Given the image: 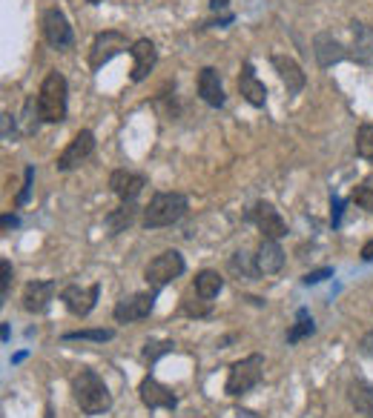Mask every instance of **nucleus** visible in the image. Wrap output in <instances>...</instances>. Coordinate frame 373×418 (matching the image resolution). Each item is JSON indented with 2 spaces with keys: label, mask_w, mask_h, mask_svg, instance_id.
<instances>
[{
  "label": "nucleus",
  "mask_w": 373,
  "mask_h": 418,
  "mask_svg": "<svg viewBox=\"0 0 373 418\" xmlns=\"http://www.w3.org/2000/svg\"><path fill=\"white\" fill-rule=\"evenodd\" d=\"M123 49H127V34H123V32H118V29L98 32L95 40H92V46H90V69L98 72L101 66H106Z\"/></svg>",
  "instance_id": "0eeeda50"
},
{
  "label": "nucleus",
  "mask_w": 373,
  "mask_h": 418,
  "mask_svg": "<svg viewBox=\"0 0 373 418\" xmlns=\"http://www.w3.org/2000/svg\"><path fill=\"white\" fill-rule=\"evenodd\" d=\"M350 26H353V58L362 63H373V26L359 20Z\"/></svg>",
  "instance_id": "5701e85b"
},
{
  "label": "nucleus",
  "mask_w": 373,
  "mask_h": 418,
  "mask_svg": "<svg viewBox=\"0 0 373 418\" xmlns=\"http://www.w3.org/2000/svg\"><path fill=\"white\" fill-rule=\"evenodd\" d=\"M55 292H58V284L55 281H29L26 286H23V296H20V301H23V310L26 312H47L49 310V304H52V298H55Z\"/></svg>",
  "instance_id": "4468645a"
},
{
  "label": "nucleus",
  "mask_w": 373,
  "mask_h": 418,
  "mask_svg": "<svg viewBox=\"0 0 373 418\" xmlns=\"http://www.w3.org/2000/svg\"><path fill=\"white\" fill-rule=\"evenodd\" d=\"M72 398L84 415H104L112 407V393L95 369H80L72 375Z\"/></svg>",
  "instance_id": "f257e3e1"
},
{
  "label": "nucleus",
  "mask_w": 373,
  "mask_h": 418,
  "mask_svg": "<svg viewBox=\"0 0 373 418\" xmlns=\"http://www.w3.org/2000/svg\"><path fill=\"white\" fill-rule=\"evenodd\" d=\"M9 227H18V218L15 215H4V229H9Z\"/></svg>",
  "instance_id": "58836bf2"
},
{
  "label": "nucleus",
  "mask_w": 373,
  "mask_h": 418,
  "mask_svg": "<svg viewBox=\"0 0 373 418\" xmlns=\"http://www.w3.org/2000/svg\"><path fill=\"white\" fill-rule=\"evenodd\" d=\"M112 338H115V329H75L63 336V341H95V344H104Z\"/></svg>",
  "instance_id": "c85d7f7f"
},
{
  "label": "nucleus",
  "mask_w": 373,
  "mask_h": 418,
  "mask_svg": "<svg viewBox=\"0 0 373 418\" xmlns=\"http://www.w3.org/2000/svg\"><path fill=\"white\" fill-rule=\"evenodd\" d=\"M138 395H141V404L149 407V410H176L178 407L176 393L167 384L155 381L152 375H147V379L138 384Z\"/></svg>",
  "instance_id": "f8f14e48"
},
{
  "label": "nucleus",
  "mask_w": 373,
  "mask_h": 418,
  "mask_svg": "<svg viewBox=\"0 0 373 418\" xmlns=\"http://www.w3.org/2000/svg\"><path fill=\"white\" fill-rule=\"evenodd\" d=\"M138 203L135 201H121V206L118 209H112V213L106 215V227H109V235H118V232H127L133 224H135V218H138Z\"/></svg>",
  "instance_id": "4be33fe9"
},
{
  "label": "nucleus",
  "mask_w": 373,
  "mask_h": 418,
  "mask_svg": "<svg viewBox=\"0 0 373 418\" xmlns=\"http://www.w3.org/2000/svg\"><path fill=\"white\" fill-rule=\"evenodd\" d=\"M359 350H362V355L373 358V329H370V332H365V336H362V341H359Z\"/></svg>",
  "instance_id": "f704fd0d"
},
{
  "label": "nucleus",
  "mask_w": 373,
  "mask_h": 418,
  "mask_svg": "<svg viewBox=\"0 0 373 418\" xmlns=\"http://www.w3.org/2000/svg\"><path fill=\"white\" fill-rule=\"evenodd\" d=\"M210 310H213V304L207 298H201L195 289H190L187 296L181 298V312L190 315V318H204V315H210Z\"/></svg>",
  "instance_id": "a878e982"
},
{
  "label": "nucleus",
  "mask_w": 373,
  "mask_h": 418,
  "mask_svg": "<svg viewBox=\"0 0 373 418\" xmlns=\"http://www.w3.org/2000/svg\"><path fill=\"white\" fill-rule=\"evenodd\" d=\"M192 289L198 292L201 298H207V301H213L219 292L224 289V278L216 272V270H201L198 275H195V281H192Z\"/></svg>",
  "instance_id": "b1692460"
},
{
  "label": "nucleus",
  "mask_w": 373,
  "mask_h": 418,
  "mask_svg": "<svg viewBox=\"0 0 373 418\" xmlns=\"http://www.w3.org/2000/svg\"><path fill=\"white\" fill-rule=\"evenodd\" d=\"M334 275V270L330 267H322V270H313V272H307L305 278H302V284H307V286H313V284H322L324 278H330Z\"/></svg>",
  "instance_id": "72a5a7b5"
},
{
  "label": "nucleus",
  "mask_w": 373,
  "mask_h": 418,
  "mask_svg": "<svg viewBox=\"0 0 373 418\" xmlns=\"http://www.w3.org/2000/svg\"><path fill=\"white\" fill-rule=\"evenodd\" d=\"M356 155L373 160V123H362L356 129Z\"/></svg>",
  "instance_id": "c756f323"
},
{
  "label": "nucleus",
  "mask_w": 373,
  "mask_h": 418,
  "mask_svg": "<svg viewBox=\"0 0 373 418\" xmlns=\"http://www.w3.org/2000/svg\"><path fill=\"white\" fill-rule=\"evenodd\" d=\"M32 181H35V166H26V172H23V189H20V195H18V206H23L26 201H29V192H32Z\"/></svg>",
  "instance_id": "473e14b6"
},
{
  "label": "nucleus",
  "mask_w": 373,
  "mask_h": 418,
  "mask_svg": "<svg viewBox=\"0 0 373 418\" xmlns=\"http://www.w3.org/2000/svg\"><path fill=\"white\" fill-rule=\"evenodd\" d=\"M296 318H299V321L290 327V332H287V344H299L302 338H307V336H313V332H316V324H313V318H307L305 310H299Z\"/></svg>",
  "instance_id": "bb28decb"
},
{
  "label": "nucleus",
  "mask_w": 373,
  "mask_h": 418,
  "mask_svg": "<svg viewBox=\"0 0 373 418\" xmlns=\"http://www.w3.org/2000/svg\"><path fill=\"white\" fill-rule=\"evenodd\" d=\"M350 201H353L356 206H362L365 213H370V215H373V172H370L367 178H362V181H359V186L353 189Z\"/></svg>",
  "instance_id": "cd10ccee"
},
{
  "label": "nucleus",
  "mask_w": 373,
  "mask_h": 418,
  "mask_svg": "<svg viewBox=\"0 0 373 418\" xmlns=\"http://www.w3.org/2000/svg\"><path fill=\"white\" fill-rule=\"evenodd\" d=\"M176 350V344L173 341H152V344H147V350H144V358L149 361V364H155L164 353H173Z\"/></svg>",
  "instance_id": "7c9ffc66"
},
{
  "label": "nucleus",
  "mask_w": 373,
  "mask_h": 418,
  "mask_svg": "<svg viewBox=\"0 0 373 418\" xmlns=\"http://www.w3.org/2000/svg\"><path fill=\"white\" fill-rule=\"evenodd\" d=\"M87 4H92V6H95V4H104V0H87Z\"/></svg>",
  "instance_id": "ea45409f"
},
{
  "label": "nucleus",
  "mask_w": 373,
  "mask_h": 418,
  "mask_svg": "<svg viewBox=\"0 0 373 418\" xmlns=\"http://www.w3.org/2000/svg\"><path fill=\"white\" fill-rule=\"evenodd\" d=\"M47 418H52V407H47Z\"/></svg>",
  "instance_id": "a19ab883"
},
{
  "label": "nucleus",
  "mask_w": 373,
  "mask_h": 418,
  "mask_svg": "<svg viewBox=\"0 0 373 418\" xmlns=\"http://www.w3.org/2000/svg\"><path fill=\"white\" fill-rule=\"evenodd\" d=\"M44 37L55 49H69L75 44V32L61 9H47L44 12Z\"/></svg>",
  "instance_id": "9b49d317"
},
{
  "label": "nucleus",
  "mask_w": 373,
  "mask_h": 418,
  "mask_svg": "<svg viewBox=\"0 0 373 418\" xmlns=\"http://www.w3.org/2000/svg\"><path fill=\"white\" fill-rule=\"evenodd\" d=\"M339 213H342V201H339V198H334V227L339 224Z\"/></svg>",
  "instance_id": "e433bc0d"
},
{
  "label": "nucleus",
  "mask_w": 373,
  "mask_h": 418,
  "mask_svg": "<svg viewBox=\"0 0 373 418\" xmlns=\"http://www.w3.org/2000/svg\"><path fill=\"white\" fill-rule=\"evenodd\" d=\"M256 267L262 275H276L284 267V249L279 246V241L262 238L259 249H256Z\"/></svg>",
  "instance_id": "aec40b11"
},
{
  "label": "nucleus",
  "mask_w": 373,
  "mask_h": 418,
  "mask_svg": "<svg viewBox=\"0 0 373 418\" xmlns=\"http://www.w3.org/2000/svg\"><path fill=\"white\" fill-rule=\"evenodd\" d=\"M362 261H373V238L370 241H365V246H362Z\"/></svg>",
  "instance_id": "c9c22d12"
},
{
  "label": "nucleus",
  "mask_w": 373,
  "mask_h": 418,
  "mask_svg": "<svg viewBox=\"0 0 373 418\" xmlns=\"http://www.w3.org/2000/svg\"><path fill=\"white\" fill-rule=\"evenodd\" d=\"M190 209L187 195L181 192H155L152 201L144 206L141 224L147 229H161V227H173L176 221H181Z\"/></svg>",
  "instance_id": "f03ea898"
},
{
  "label": "nucleus",
  "mask_w": 373,
  "mask_h": 418,
  "mask_svg": "<svg viewBox=\"0 0 373 418\" xmlns=\"http://www.w3.org/2000/svg\"><path fill=\"white\" fill-rule=\"evenodd\" d=\"M184 270H187V261H184V255L178 253V249H164L161 255H155V258L144 267V278H147V284H149L152 289L161 292L167 284H173L176 278H181Z\"/></svg>",
  "instance_id": "39448f33"
},
{
  "label": "nucleus",
  "mask_w": 373,
  "mask_h": 418,
  "mask_svg": "<svg viewBox=\"0 0 373 418\" xmlns=\"http://www.w3.org/2000/svg\"><path fill=\"white\" fill-rule=\"evenodd\" d=\"M155 298H158V289L123 296V298L115 304L112 318H115L118 324H135V321H144V318H149V312L155 310Z\"/></svg>",
  "instance_id": "423d86ee"
},
{
  "label": "nucleus",
  "mask_w": 373,
  "mask_h": 418,
  "mask_svg": "<svg viewBox=\"0 0 373 418\" xmlns=\"http://www.w3.org/2000/svg\"><path fill=\"white\" fill-rule=\"evenodd\" d=\"M130 55H133V83H141L144 77H149V72L155 69L158 63V49L149 37H138L135 44H130Z\"/></svg>",
  "instance_id": "ddd939ff"
},
{
  "label": "nucleus",
  "mask_w": 373,
  "mask_h": 418,
  "mask_svg": "<svg viewBox=\"0 0 373 418\" xmlns=\"http://www.w3.org/2000/svg\"><path fill=\"white\" fill-rule=\"evenodd\" d=\"M37 118L44 123H63L66 118V77L49 72L37 89Z\"/></svg>",
  "instance_id": "7ed1b4c3"
},
{
  "label": "nucleus",
  "mask_w": 373,
  "mask_h": 418,
  "mask_svg": "<svg viewBox=\"0 0 373 418\" xmlns=\"http://www.w3.org/2000/svg\"><path fill=\"white\" fill-rule=\"evenodd\" d=\"M313 55H316V63H319L322 69H330L334 63H339V61L348 58L345 46H342L330 32H322V34L313 37Z\"/></svg>",
  "instance_id": "f3484780"
},
{
  "label": "nucleus",
  "mask_w": 373,
  "mask_h": 418,
  "mask_svg": "<svg viewBox=\"0 0 373 418\" xmlns=\"http://www.w3.org/2000/svg\"><path fill=\"white\" fill-rule=\"evenodd\" d=\"M92 152H95V135H92L90 129H80V132L66 144V149L58 155V160H55L58 172H69V170H75V166H80Z\"/></svg>",
  "instance_id": "1a4fd4ad"
},
{
  "label": "nucleus",
  "mask_w": 373,
  "mask_h": 418,
  "mask_svg": "<svg viewBox=\"0 0 373 418\" xmlns=\"http://www.w3.org/2000/svg\"><path fill=\"white\" fill-rule=\"evenodd\" d=\"M198 98H201L207 106H213V109H221V106H224V87H221L219 69L204 66V69L198 72Z\"/></svg>",
  "instance_id": "dca6fc26"
},
{
  "label": "nucleus",
  "mask_w": 373,
  "mask_h": 418,
  "mask_svg": "<svg viewBox=\"0 0 373 418\" xmlns=\"http://www.w3.org/2000/svg\"><path fill=\"white\" fill-rule=\"evenodd\" d=\"M238 95L250 103V106H264L267 103V89L264 83L259 80L253 63H244L241 66V75H238Z\"/></svg>",
  "instance_id": "a211bd4d"
},
{
  "label": "nucleus",
  "mask_w": 373,
  "mask_h": 418,
  "mask_svg": "<svg viewBox=\"0 0 373 418\" xmlns=\"http://www.w3.org/2000/svg\"><path fill=\"white\" fill-rule=\"evenodd\" d=\"M98 296H101V284H90V286H80V284H69L61 289V301L63 307L78 315V318H87L95 304H98Z\"/></svg>",
  "instance_id": "6e6552de"
},
{
  "label": "nucleus",
  "mask_w": 373,
  "mask_h": 418,
  "mask_svg": "<svg viewBox=\"0 0 373 418\" xmlns=\"http://www.w3.org/2000/svg\"><path fill=\"white\" fill-rule=\"evenodd\" d=\"M147 186V178L141 172H133V170H115L109 175V189L121 198V201H135Z\"/></svg>",
  "instance_id": "2eb2a0df"
},
{
  "label": "nucleus",
  "mask_w": 373,
  "mask_h": 418,
  "mask_svg": "<svg viewBox=\"0 0 373 418\" xmlns=\"http://www.w3.org/2000/svg\"><path fill=\"white\" fill-rule=\"evenodd\" d=\"M230 272L241 281H253L256 275H262L259 272V267H256V255H250V253H244V249H241V253H233V258H230Z\"/></svg>",
  "instance_id": "393cba45"
},
{
  "label": "nucleus",
  "mask_w": 373,
  "mask_h": 418,
  "mask_svg": "<svg viewBox=\"0 0 373 418\" xmlns=\"http://www.w3.org/2000/svg\"><path fill=\"white\" fill-rule=\"evenodd\" d=\"M250 221L259 227L262 238L279 241V238L287 235V224H284V218L279 215V209H276L273 203H267V201H259V203L250 209Z\"/></svg>",
  "instance_id": "9d476101"
},
{
  "label": "nucleus",
  "mask_w": 373,
  "mask_h": 418,
  "mask_svg": "<svg viewBox=\"0 0 373 418\" xmlns=\"http://www.w3.org/2000/svg\"><path fill=\"white\" fill-rule=\"evenodd\" d=\"M262 372H264V355L253 353V355H247L241 361H236L227 372V384H224V393L238 398L244 393H250L259 381H262Z\"/></svg>",
  "instance_id": "20e7f679"
},
{
  "label": "nucleus",
  "mask_w": 373,
  "mask_h": 418,
  "mask_svg": "<svg viewBox=\"0 0 373 418\" xmlns=\"http://www.w3.org/2000/svg\"><path fill=\"white\" fill-rule=\"evenodd\" d=\"M210 9H213V12H221V9H227V0H210Z\"/></svg>",
  "instance_id": "4c0bfd02"
},
{
  "label": "nucleus",
  "mask_w": 373,
  "mask_h": 418,
  "mask_svg": "<svg viewBox=\"0 0 373 418\" xmlns=\"http://www.w3.org/2000/svg\"><path fill=\"white\" fill-rule=\"evenodd\" d=\"M348 401H350V407L356 410L359 418H373V387L367 381H362V379L350 381Z\"/></svg>",
  "instance_id": "412c9836"
},
{
  "label": "nucleus",
  "mask_w": 373,
  "mask_h": 418,
  "mask_svg": "<svg viewBox=\"0 0 373 418\" xmlns=\"http://www.w3.org/2000/svg\"><path fill=\"white\" fill-rule=\"evenodd\" d=\"M273 69L279 72L281 83L287 87V95H299V92L305 89L307 77H305L302 66H299L293 58H287V55H273Z\"/></svg>",
  "instance_id": "6ab92c4d"
},
{
  "label": "nucleus",
  "mask_w": 373,
  "mask_h": 418,
  "mask_svg": "<svg viewBox=\"0 0 373 418\" xmlns=\"http://www.w3.org/2000/svg\"><path fill=\"white\" fill-rule=\"evenodd\" d=\"M12 275H15V270H12V264L4 258L0 261V296H4V301L9 298V286H12Z\"/></svg>",
  "instance_id": "2f4dec72"
}]
</instances>
